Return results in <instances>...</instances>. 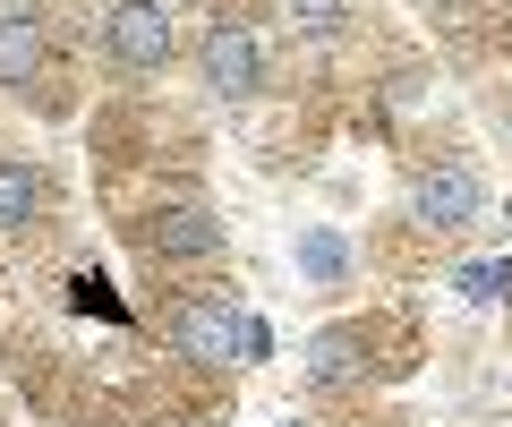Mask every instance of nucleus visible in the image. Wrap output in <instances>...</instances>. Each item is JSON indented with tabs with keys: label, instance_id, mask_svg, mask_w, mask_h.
I'll return each mask as SVG.
<instances>
[{
	"label": "nucleus",
	"instance_id": "f257e3e1",
	"mask_svg": "<svg viewBox=\"0 0 512 427\" xmlns=\"http://www.w3.org/2000/svg\"><path fill=\"white\" fill-rule=\"evenodd\" d=\"M163 334L180 359H197V368H222V359H239V308L222 291H180L163 308Z\"/></svg>",
	"mask_w": 512,
	"mask_h": 427
},
{
	"label": "nucleus",
	"instance_id": "9d476101",
	"mask_svg": "<svg viewBox=\"0 0 512 427\" xmlns=\"http://www.w3.org/2000/svg\"><path fill=\"white\" fill-rule=\"evenodd\" d=\"M461 299H512V257H495V265H461Z\"/></svg>",
	"mask_w": 512,
	"mask_h": 427
},
{
	"label": "nucleus",
	"instance_id": "9b49d317",
	"mask_svg": "<svg viewBox=\"0 0 512 427\" xmlns=\"http://www.w3.org/2000/svg\"><path fill=\"white\" fill-rule=\"evenodd\" d=\"M291 18H299V35H342V0H291Z\"/></svg>",
	"mask_w": 512,
	"mask_h": 427
},
{
	"label": "nucleus",
	"instance_id": "39448f33",
	"mask_svg": "<svg viewBox=\"0 0 512 427\" xmlns=\"http://www.w3.org/2000/svg\"><path fill=\"white\" fill-rule=\"evenodd\" d=\"M367 376H384V359H376V325H325V334L308 342V385H316V393L367 385Z\"/></svg>",
	"mask_w": 512,
	"mask_h": 427
},
{
	"label": "nucleus",
	"instance_id": "423d86ee",
	"mask_svg": "<svg viewBox=\"0 0 512 427\" xmlns=\"http://www.w3.org/2000/svg\"><path fill=\"white\" fill-rule=\"evenodd\" d=\"M478 205H487V188H478L470 163H436V171H419V188H410V214H419L427 231L478 223Z\"/></svg>",
	"mask_w": 512,
	"mask_h": 427
},
{
	"label": "nucleus",
	"instance_id": "f8f14e48",
	"mask_svg": "<svg viewBox=\"0 0 512 427\" xmlns=\"http://www.w3.org/2000/svg\"><path fill=\"white\" fill-rule=\"evenodd\" d=\"M239 359H274V334H265L256 316H239Z\"/></svg>",
	"mask_w": 512,
	"mask_h": 427
},
{
	"label": "nucleus",
	"instance_id": "1a4fd4ad",
	"mask_svg": "<svg viewBox=\"0 0 512 427\" xmlns=\"http://www.w3.org/2000/svg\"><path fill=\"white\" fill-rule=\"evenodd\" d=\"M299 274L308 282H342L350 274V240L342 231H299Z\"/></svg>",
	"mask_w": 512,
	"mask_h": 427
},
{
	"label": "nucleus",
	"instance_id": "0eeeda50",
	"mask_svg": "<svg viewBox=\"0 0 512 427\" xmlns=\"http://www.w3.org/2000/svg\"><path fill=\"white\" fill-rule=\"evenodd\" d=\"M43 69H52V43H43V18L35 9H9L0 18V86H43Z\"/></svg>",
	"mask_w": 512,
	"mask_h": 427
},
{
	"label": "nucleus",
	"instance_id": "7ed1b4c3",
	"mask_svg": "<svg viewBox=\"0 0 512 427\" xmlns=\"http://www.w3.org/2000/svg\"><path fill=\"white\" fill-rule=\"evenodd\" d=\"M103 52H111L120 77H163V60H171V9H163V0H120V9L103 18Z\"/></svg>",
	"mask_w": 512,
	"mask_h": 427
},
{
	"label": "nucleus",
	"instance_id": "f03ea898",
	"mask_svg": "<svg viewBox=\"0 0 512 427\" xmlns=\"http://www.w3.org/2000/svg\"><path fill=\"white\" fill-rule=\"evenodd\" d=\"M128 240H137L146 265H205V257H222V214L214 205H171V214L128 223Z\"/></svg>",
	"mask_w": 512,
	"mask_h": 427
},
{
	"label": "nucleus",
	"instance_id": "6e6552de",
	"mask_svg": "<svg viewBox=\"0 0 512 427\" xmlns=\"http://www.w3.org/2000/svg\"><path fill=\"white\" fill-rule=\"evenodd\" d=\"M35 223H43V180H35V163L0 154V231H35Z\"/></svg>",
	"mask_w": 512,
	"mask_h": 427
},
{
	"label": "nucleus",
	"instance_id": "20e7f679",
	"mask_svg": "<svg viewBox=\"0 0 512 427\" xmlns=\"http://www.w3.org/2000/svg\"><path fill=\"white\" fill-rule=\"evenodd\" d=\"M197 69H205V86H214L222 103H248V94L265 86V43H256L239 18H214V26H205Z\"/></svg>",
	"mask_w": 512,
	"mask_h": 427
}]
</instances>
